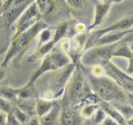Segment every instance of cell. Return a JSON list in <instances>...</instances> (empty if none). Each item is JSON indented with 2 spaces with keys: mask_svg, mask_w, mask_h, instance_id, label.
I'll return each mask as SVG.
<instances>
[{
  "mask_svg": "<svg viewBox=\"0 0 133 125\" xmlns=\"http://www.w3.org/2000/svg\"><path fill=\"white\" fill-rule=\"evenodd\" d=\"M46 27H48V25L41 19L35 23L33 26H31L30 29H28L26 31L21 33L19 35L14 36L9 49H8L7 54H6L4 63H2V67L7 66L8 64L10 63V60L14 59L15 57L19 56V55H23L25 52L26 49H28L30 45H31L32 42L35 40V38H38L39 32H40L41 30L46 29Z\"/></svg>",
  "mask_w": 133,
  "mask_h": 125,
  "instance_id": "obj_1",
  "label": "cell"
},
{
  "mask_svg": "<svg viewBox=\"0 0 133 125\" xmlns=\"http://www.w3.org/2000/svg\"><path fill=\"white\" fill-rule=\"evenodd\" d=\"M89 81L93 92L102 101L113 102L125 101L126 100L125 91H123L122 88L108 76L105 75L101 76V77H93V76L90 75Z\"/></svg>",
  "mask_w": 133,
  "mask_h": 125,
  "instance_id": "obj_2",
  "label": "cell"
},
{
  "mask_svg": "<svg viewBox=\"0 0 133 125\" xmlns=\"http://www.w3.org/2000/svg\"><path fill=\"white\" fill-rule=\"evenodd\" d=\"M71 63L72 62H71V59H69V57L65 52L52 49L49 54H47L46 56L42 58L40 66H39L37 71L32 74L29 83L35 84V81H37L41 75H43L44 73L51 72V71H60L62 68H64L65 66H67L68 64H71Z\"/></svg>",
  "mask_w": 133,
  "mask_h": 125,
  "instance_id": "obj_3",
  "label": "cell"
},
{
  "mask_svg": "<svg viewBox=\"0 0 133 125\" xmlns=\"http://www.w3.org/2000/svg\"><path fill=\"white\" fill-rule=\"evenodd\" d=\"M85 77L82 72V65L80 63L76 64L73 74L69 78L67 87L64 92V105L65 108H74L81 99L82 90L85 83Z\"/></svg>",
  "mask_w": 133,
  "mask_h": 125,
  "instance_id": "obj_4",
  "label": "cell"
},
{
  "mask_svg": "<svg viewBox=\"0 0 133 125\" xmlns=\"http://www.w3.org/2000/svg\"><path fill=\"white\" fill-rule=\"evenodd\" d=\"M117 44H118V42L114 44L95 45V47L89 48L85 51H83L78 63L81 65L90 67L91 65H96V64L101 65L106 62H109V60H111V56H113V52L116 49Z\"/></svg>",
  "mask_w": 133,
  "mask_h": 125,
  "instance_id": "obj_5",
  "label": "cell"
},
{
  "mask_svg": "<svg viewBox=\"0 0 133 125\" xmlns=\"http://www.w3.org/2000/svg\"><path fill=\"white\" fill-rule=\"evenodd\" d=\"M133 27V14L132 15H128V16H124L123 18H121L119 21L113 23L111 25L107 26V27H102V29H96L93 31H90L88 34V39H87V43L84 47V51L89 48L93 47L96 44L97 40H98L100 36L104 34L111 31H125V30H130Z\"/></svg>",
  "mask_w": 133,
  "mask_h": 125,
  "instance_id": "obj_6",
  "label": "cell"
},
{
  "mask_svg": "<svg viewBox=\"0 0 133 125\" xmlns=\"http://www.w3.org/2000/svg\"><path fill=\"white\" fill-rule=\"evenodd\" d=\"M41 14L38 9V6L35 4V1L31 2L29 5V7L22 13V15L17 18V21L15 22V27H16V32H15L14 36L19 35L21 33L26 31L31 26H33L37 22L41 21Z\"/></svg>",
  "mask_w": 133,
  "mask_h": 125,
  "instance_id": "obj_7",
  "label": "cell"
},
{
  "mask_svg": "<svg viewBox=\"0 0 133 125\" xmlns=\"http://www.w3.org/2000/svg\"><path fill=\"white\" fill-rule=\"evenodd\" d=\"M75 67H76V64H74V63L68 64L67 66L62 68V71L57 75L55 81L52 82V85H51L50 90L54 92V96H55L56 100L59 99L60 97L64 94L65 89H66V87H67V83H68L69 78H71L72 74H73Z\"/></svg>",
  "mask_w": 133,
  "mask_h": 125,
  "instance_id": "obj_8",
  "label": "cell"
},
{
  "mask_svg": "<svg viewBox=\"0 0 133 125\" xmlns=\"http://www.w3.org/2000/svg\"><path fill=\"white\" fill-rule=\"evenodd\" d=\"M34 0H13L10 7L4 13L7 18V22L9 24H14L23 11L29 7V5Z\"/></svg>",
  "mask_w": 133,
  "mask_h": 125,
  "instance_id": "obj_9",
  "label": "cell"
},
{
  "mask_svg": "<svg viewBox=\"0 0 133 125\" xmlns=\"http://www.w3.org/2000/svg\"><path fill=\"white\" fill-rule=\"evenodd\" d=\"M84 118L74 108H64L59 114V125H83Z\"/></svg>",
  "mask_w": 133,
  "mask_h": 125,
  "instance_id": "obj_10",
  "label": "cell"
},
{
  "mask_svg": "<svg viewBox=\"0 0 133 125\" xmlns=\"http://www.w3.org/2000/svg\"><path fill=\"white\" fill-rule=\"evenodd\" d=\"M110 6H111V4L106 2V1H104V2L97 1L96 2L95 4V16H93V22L89 27V32L98 29V26L101 25L102 22L105 21L106 15H107L108 11H109Z\"/></svg>",
  "mask_w": 133,
  "mask_h": 125,
  "instance_id": "obj_11",
  "label": "cell"
},
{
  "mask_svg": "<svg viewBox=\"0 0 133 125\" xmlns=\"http://www.w3.org/2000/svg\"><path fill=\"white\" fill-rule=\"evenodd\" d=\"M133 33V30L130 29V30H125V31H111V32H108L104 34L102 36L97 40L96 44L95 45H107V44H114V43H117L119 42L124 36H126L128 34H131ZM93 45V47H95Z\"/></svg>",
  "mask_w": 133,
  "mask_h": 125,
  "instance_id": "obj_12",
  "label": "cell"
},
{
  "mask_svg": "<svg viewBox=\"0 0 133 125\" xmlns=\"http://www.w3.org/2000/svg\"><path fill=\"white\" fill-rule=\"evenodd\" d=\"M60 108L59 105H56L51 108V110H49L47 114H44L43 116L39 117L40 120V125H57L59 120V114H60Z\"/></svg>",
  "mask_w": 133,
  "mask_h": 125,
  "instance_id": "obj_13",
  "label": "cell"
},
{
  "mask_svg": "<svg viewBox=\"0 0 133 125\" xmlns=\"http://www.w3.org/2000/svg\"><path fill=\"white\" fill-rule=\"evenodd\" d=\"M42 17H47L56 10L58 0H34Z\"/></svg>",
  "mask_w": 133,
  "mask_h": 125,
  "instance_id": "obj_14",
  "label": "cell"
},
{
  "mask_svg": "<svg viewBox=\"0 0 133 125\" xmlns=\"http://www.w3.org/2000/svg\"><path fill=\"white\" fill-rule=\"evenodd\" d=\"M98 106L102 109V110L105 111V114L107 115L108 117L113 118L114 121H116L117 123L121 124V125H124V124H125V120H124V118L122 117V115H121L114 108V106L111 105V103L106 102V101H102V100H99Z\"/></svg>",
  "mask_w": 133,
  "mask_h": 125,
  "instance_id": "obj_15",
  "label": "cell"
},
{
  "mask_svg": "<svg viewBox=\"0 0 133 125\" xmlns=\"http://www.w3.org/2000/svg\"><path fill=\"white\" fill-rule=\"evenodd\" d=\"M35 100L34 98L31 99H16L15 100V105L16 107L22 110L23 113H25L29 117L34 116L35 115Z\"/></svg>",
  "mask_w": 133,
  "mask_h": 125,
  "instance_id": "obj_16",
  "label": "cell"
},
{
  "mask_svg": "<svg viewBox=\"0 0 133 125\" xmlns=\"http://www.w3.org/2000/svg\"><path fill=\"white\" fill-rule=\"evenodd\" d=\"M55 45H56V43L52 40L49 41V42H47V43H44V44L38 45L37 49H35V51L28 58V62L33 63V62H35V60H38V59L43 58L47 54H49L50 51L54 49V47H55Z\"/></svg>",
  "mask_w": 133,
  "mask_h": 125,
  "instance_id": "obj_17",
  "label": "cell"
},
{
  "mask_svg": "<svg viewBox=\"0 0 133 125\" xmlns=\"http://www.w3.org/2000/svg\"><path fill=\"white\" fill-rule=\"evenodd\" d=\"M109 103H111L114 106V108L122 115V117L125 120V122L133 116V107L126 100L125 101H113Z\"/></svg>",
  "mask_w": 133,
  "mask_h": 125,
  "instance_id": "obj_18",
  "label": "cell"
},
{
  "mask_svg": "<svg viewBox=\"0 0 133 125\" xmlns=\"http://www.w3.org/2000/svg\"><path fill=\"white\" fill-rule=\"evenodd\" d=\"M115 57H117V58H125L129 60L133 57V50L130 48V45L126 42H122V43L117 44L116 49L113 52L111 59L115 58Z\"/></svg>",
  "mask_w": 133,
  "mask_h": 125,
  "instance_id": "obj_19",
  "label": "cell"
},
{
  "mask_svg": "<svg viewBox=\"0 0 133 125\" xmlns=\"http://www.w3.org/2000/svg\"><path fill=\"white\" fill-rule=\"evenodd\" d=\"M56 105L55 101H49V100H44L42 98H38L35 100V115L38 117L43 116L44 114H47L51 108Z\"/></svg>",
  "mask_w": 133,
  "mask_h": 125,
  "instance_id": "obj_20",
  "label": "cell"
},
{
  "mask_svg": "<svg viewBox=\"0 0 133 125\" xmlns=\"http://www.w3.org/2000/svg\"><path fill=\"white\" fill-rule=\"evenodd\" d=\"M69 24H71V22L65 21V22L59 23L58 25L55 27V31L52 32V41L55 42L56 44L58 43L62 39L66 38V34H67L68 29H69Z\"/></svg>",
  "mask_w": 133,
  "mask_h": 125,
  "instance_id": "obj_21",
  "label": "cell"
},
{
  "mask_svg": "<svg viewBox=\"0 0 133 125\" xmlns=\"http://www.w3.org/2000/svg\"><path fill=\"white\" fill-rule=\"evenodd\" d=\"M35 84L26 83L21 89H17V99H31L34 98Z\"/></svg>",
  "mask_w": 133,
  "mask_h": 125,
  "instance_id": "obj_22",
  "label": "cell"
},
{
  "mask_svg": "<svg viewBox=\"0 0 133 125\" xmlns=\"http://www.w3.org/2000/svg\"><path fill=\"white\" fill-rule=\"evenodd\" d=\"M98 108H99L98 103H88V105H84L81 107L80 115L84 118V120H90Z\"/></svg>",
  "mask_w": 133,
  "mask_h": 125,
  "instance_id": "obj_23",
  "label": "cell"
},
{
  "mask_svg": "<svg viewBox=\"0 0 133 125\" xmlns=\"http://www.w3.org/2000/svg\"><path fill=\"white\" fill-rule=\"evenodd\" d=\"M0 96L9 100V101H15L17 99V89L7 87V85L0 87Z\"/></svg>",
  "mask_w": 133,
  "mask_h": 125,
  "instance_id": "obj_24",
  "label": "cell"
},
{
  "mask_svg": "<svg viewBox=\"0 0 133 125\" xmlns=\"http://www.w3.org/2000/svg\"><path fill=\"white\" fill-rule=\"evenodd\" d=\"M38 38H39L38 45L44 44V43H47V42L51 41L52 40V30L49 29V27H46V29L41 30L38 34Z\"/></svg>",
  "mask_w": 133,
  "mask_h": 125,
  "instance_id": "obj_25",
  "label": "cell"
},
{
  "mask_svg": "<svg viewBox=\"0 0 133 125\" xmlns=\"http://www.w3.org/2000/svg\"><path fill=\"white\" fill-rule=\"evenodd\" d=\"M106 117H107V115H106L105 111L102 110L100 107H99V108L95 111V114L92 115V117L90 118V120H91V123H92L93 125H100V124L102 123V121H104Z\"/></svg>",
  "mask_w": 133,
  "mask_h": 125,
  "instance_id": "obj_26",
  "label": "cell"
},
{
  "mask_svg": "<svg viewBox=\"0 0 133 125\" xmlns=\"http://www.w3.org/2000/svg\"><path fill=\"white\" fill-rule=\"evenodd\" d=\"M0 110L7 115L13 111V103H11V101L7 100L1 96H0Z\"/></svg>",
  "mask_w": 133,
  "mask_h": 125,
  "instance_id": "obj_27",
  "label": "cell"
},
{
  "mask_svg": "<svg viewBox=\"0 0 133 125\" xmlns=\"http://www.w3.org/2000/svg\"><path fill=\"white\" fill-rule=\"evenodd\" d=\"M90 75L93 76V77H101V76H105V69L102 65L100 64H96V65H91L90 66Z\"/></svg>",
  "mask_w": 133,
  "mask_h": 125,
  "instance_id": "obj_28",
  "label": "cell"
},
{
  "mask_svg": "<svg viewBox=\"0 0 133 125\" xmlns=\"http://www.w3.org/2000/svg\"><path fill=\"white\" fill-rule=\"evenodd\" d=\"M11 114L14 115L15 118H16V120L18 121V122H19V123L22 124V125L25 124L26 122H28V120L30 118V117L28 116V115L25 114V113H23L22 110H19V109L17 108V107L13 108V111H11Z\"/></svg>",
  "mask_w": 133,
  "mask_h": 125,
  "instance_id": "obj_29",
  "label": "cell"
},
{
  "mask_svg": "<svg viewBox=\"0 0 133 125\" xmlns=\"http://www.w3.org/2000/svg\"><path fill=\"white\" fill-rule=\"evenodd\" d=\"M65 1L73 9H82L85 5V0H65Z\"/></svg>",
  "mask_w": 133,
  "mask_h": 125,
  "instance_id": "obj_30",
  "label": "cell"
},
{
  "mask_svg": "<svg viewBox=\"0 0 133 125\" xmlns=\"http://www.w3.org/2000/svg\"><path fill=\"white\" fill-rule=\"evenodd\" d=\"M69 41H71V39L64 38V39H62L58 43H57V44H59V47H60V49H62L63 52H65V54L68 52V50H69Z\"/></svg>",
  "mask_w": 133,
  "mask_h": 125,
  "instance_id": "obj_31",
  "label": "cell"
},
{
  "mask_svg": "<svg viewBox=\"0 0 133 125\" xmlns=\"http://www.w3.org/2000/svg\"><path fill=\"white\" fill-rule=\"evenodd\" d=\"M42 99H44V100H49V101H55V96H54V92L51 90H47V91H44V93L42 94V97H41Z\"/></svg>",
  "mask_w": 133,
  "mask_h": 125,
  "instance_id": "obj_32",
  "label": "cell"
},
{
  "mask_svg": "<svg viewBox=\"0 0 133 125\" xmlns=\"http://www.w3.org/2000/svg\"><path fill=\"white\" fill-rule=\"evenodd\" d=\"M74 30H75V34H81V33H85L87 26L84 25L83 23H77L76 25L74 26Z\"/></svg>",
  "mask_w": 133,
  "mask_h": 125,
  "instance_id": "obj_33",
  "label": "cell"
},
{
  "mask_svg": "<svg viewBox=\"0 0 133 125\" xmlns=\"http://www.w3.org/2000/svg\"><path fill=\"white\" fill-rule=\"evenodd\" d=\"M7 125H22V124H21L15 118L14 115L10 113V114L7 115Z\"/></svg>",
  "mask_w": 133,
  "mask_h": 125,
  "instance_id": "obj_34",
  "label": "cell"
},
{
  "mask_svg": "<svg viewBox=\"0 0 133 125\" xmlns=\"http://www.w3.org/2000/svg\"><path fill=\"white\" fill-rule=\"evenodd\" d=\"M24 125H40V120H39V117L37 115H34V116L30 117L28 120V122H26Z\"/></svg>",
  "mask_w": 133,
  "mask_h": 125,
  "instance_id": "obj_35",
  "label": "cell"
},
{
  "mask_svg": "<svg viewBox=\"0 0 133 125\" xmlns=\"http://www.w3.org/2000/svg\"><path fill=\"white\" fill-rule=\"evenodd\" d=\"M125 73L128 75H132L133 74V57L131 59H129V65H128V68L125 69Z\"/></svg>",
  "mask_w": 133,
  "mask_h": 125,
  "instance_id": "obj_36",
  "label": "cell"
},
{
  "mask_svg": "<svg viewBox=\"0 0 133 125\" xmlns=\"http://www.w3.org/2000/svg\"><path fill=\"white\" fill-rule=\"evenodd\" d=\"M0 125H7V114L0 110Z\"/></svg>",
  "mask_w": 133,
  "mask_h": 125,
  "instance_id": "obj_37",
  "label": "cell"
},
{
  "mask_svg": "<svg viewBox=\"0 0 133 125\" xmlns=\"http://www.w3.org/2000/svg\"><path fill=\"white\" fill-rule=\"evenodd\" d=\"M125 96H126V101H128L130 105L133 107V93H131V92H125Z\"/></svg>",
  "mask_w": 133,
  "mask_h": 125,
  "instance_id": "obj_38",
  "label": "cell"
},
{
  "mask_svg": "<svg viewBox=\"0 0 133 125\" xmlns=\"http://www.w3.org/2000/svg\"><path fill=\"white\" fill-rule=\"evenodd\" d=\"M5 76H6V72H5V69H4V68H0V82L4 80Z\"/></svg>",
  "mask_w": 133,
  "mask_h": 125,
  "instance_id": "obj_39",
  "label": "cell"
},
{
  "mask_svg": "<svg viewBox=\"0 0 133 125\" xmlns=\"http://www.w3.org/2000/svg\"><path fill=\"white\" fill-rule=\"evenodd\" d=\"M125 124H126V125H133V116L130 118V120L126 121V122H125Z\"/></svg>",
  "mask_w": 133,
  "mask_h": 125,
  "instance_id": "obj_40",
  "label": "cell"
},
{
  "mask_svg": "<svg viewBox=\"0 0 133 125\" xmlns=\"http://www.w3.org/2000/svg\"><path fill=\"white\" fill-rule=\"evenodd\" d=\"M106 2H109V4H113V2H117V1H122V0H105Z\"/></svg>",
  "mask_w": 133,
  "mask_h": 125,
  "instance_id": "obj_41",
  "label": "cell"
},
{
  "mask_svg": "<svg viewBox=\"0 0 133 125\" xmlns=\"http://www.w3.org/2000/svg\"><path fill=\"white\" fill-rule=\"evenodd\" d=\"M2 2L4 1H0V9H1V7H2Z\"/></svg>",
  "mask_w": 133,
  "mask_h": 125,
  "instance_id": "obj_42",
  "label": "cell"
},
{
  "mask_svg": "<svg viewBox=\"0 0 133 125\" xmlns=\"http://www.w3.org/2000/svg\"><path fill=\"white\" fill-rule=\"evenodd\" d=\"M83 125H85V124H84V122H83Z\"/></svg>",
  "mask_w": 133,
  "mask_h": 125,
  "instance_id": "obj_43",
  "label": "cell"
},
{
  "mask_svg": "<svg viewBox=\"0 0 133 125\" xmlns=\"http://www.w3.org/2000/svg\"><path fill=\"white\" fill-rule=\"evenodd\" d=\"M0 1H4V0H0Z\"/></svg>",
  "mask_w": 133,
  "mask_h": 125,
  "instance_id": "obj_44",
  "label": "cell"
},
{
  "mask_svg": "<svg viewBox=\"0 0 133 125\" xmlns=\"http://www.w3.org/2000/svg\"><path fill=\"white\" fill-rule=\"evenodd\" d=\"M99 1H102V0H99Z\"/></svg>",
  "mask_w": 133,
  "mask_h": 125,
  "instance_id": "obj_45",
  "label": "cell"
},
{
  "mask_svg": "<svg viewBox=\"0 0 133 125\" xmlns=\"http://www.w3.org/2000/svg\"><path fill=\"white\" fill-rule=\"evenodd\" d=\"M0 22H1V19H0Z\"/></svg>",
  "mask_w": 133,
  "mask_h": 125,
  "instance_id": "obj_46",
  "label": "cell"
},
{
  "mask_svg": "<svg viewBox=\"0 0 133 125\" xmlns=\"http://www.w3.org/2000/svg\"><path fill=\"white\" fill-rule=\"evenodd\" d=\"M132 30H133V27H132Z\"/></svg>",
  "mask_w": 133,
  "mask_h": 125,
  "instance_id": "obj_47",
  "label": "cell"
}]
</instances>
